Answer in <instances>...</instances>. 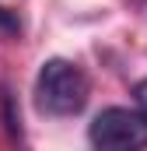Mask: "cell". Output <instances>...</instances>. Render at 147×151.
Segmentation results:
<instances>
[{
    "label": "cell",
    "mask_w": 147,
    "mask_h": 151,
    "mask_svg": "<svg viewBox=\"0 0 147 151\" xmlns=\"http://www.w3.org/2000/svg\"><path fill=\"white\" fill-rule=\"evenodd\" d=\"M91 95V81L88 74L63 56H53L42 63L35 77V106L46 116H77L88 106Z\"/></svg>",
    "instance_id": "6da1fadb"
},
{
    "label": "cell",
    "mask_w": 147,
    "mask_h": 151,
    "mask_svg": "<svg viewBox=\"0 0 147 151\" xmlns=\"http://www.w3.org/2000/svg\"><path fill=\"white\" fill-rule=\"evenodd\" d=\"M88 141L102 151H137L147 148V113L144 109H126L109 106L95 116Z\"/></svg>",
    "instance_id": "7a4b0ae2"
},
{
    "label": "cell",
    "mask_w": 147,
    "mask_h": 151,
    "mask_svg": "<svg viewBox=\"0 0 147 151\" xmlns=\"http://www.w3.org/2000/svg\"><path fill=\"white\" fill-rule=\"evenodd\" d=\"M0 106H4L7 130H11V134H21V119H18V113H14V109H11V95H7V91H0Z\"/></svg>",
    "instance_id": "3957f363"
},
{
    "label": "cell",
    "mask_w": 147,
    "mask_h": 151,
    "mask_svg": "<svg viewBox=\"0 0 147 151\" xmlns=\"http://www.w3.org/2000/svg\"><path fill=\"white\" fill-rule=\"evenodd\" d=\"M133 95H137V106H140V109L147 113V81H140V84L133 88Z\"/></svg>",
    "instance_id": "277c9868"
}]
</instances>
